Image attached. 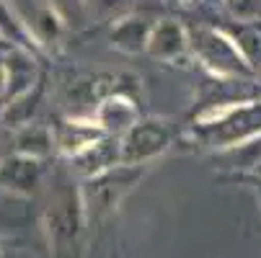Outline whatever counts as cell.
I'll return each instance as SVG.
<instances>
[{
    "instance_id": "obj_1",
    "label": "cell",
    "mask_w": 261,
    "mask_h": 258,
    "mask_svg": "<svg viewBox=\"0 0 261 258\" xmlns=\"http://www.w3.org/2000/svg\"><path fill=\"white\" fill-rule=\"evenodd\" d=\"M192 137L210 150H233L261 137V101L217 103L202 111L192 127Z\"/></svg>"
},
{
    "instance_id": "obj_2",
    "label": "cell",
    "mask_w": 261,
    "mask_h": 258,
    "mask_svg": "<svg viewBox=\"0 0 261 258\" xmlns=\"http://www.w3.org/2000/svg\"><path fill=\"white\" fill-rule=\"evenodd\" d=\"M186 39H189V54L215 78L241 80L253 75V65L236 44L233 34L197 23V26H186Z\"/></svg>"
},
{
    "instance_id": "obj_3",
    "label": "cell",
    "mask_w": 261,
    "mask_h": 258,
    "mask_svg": "<svg viewBox=\"0 0 261 258\" xmlns=\"http://www.w3.org/2000/svg\"><path fill=\"white\" fill-rule=\"evenodd\" d=\"M173 132L163 119H142L127 134L119 137L122 145V165H145L163 155L171 147Z\"/></svg>"
},
{
    "instance_id": "obj_4",
    "label": "cell",
    "mask_w": 261,
    "mask_h": 258,
    "mask_svg": "<svg viewBox=\"0 0 261 258\" xmlns=\"http://www.w3.org/2000/svg\"><path fill=\"white\" fill-rule=\"evenodd\" d=\"M140 170L135 165H117L114 170H106L96 178H88L86 189V204L93 212H106L111 207H117L119 199L127 194L129 186H135Z\"/></svg>"
},
{
    "instance_id": "obj_5",
    "label": "cell",
    "mask_w": 261,
    "mask_h": 258,
    "mask_svg": "<svg viewBox=\"0 0 261 258\" xmlns=\"http://www.w3.org/2000/svg\"><path fill=\"white\" fill-rule=\"evenodd\" d=\"M91 119L109 137H122L140 122L137 106L127 96H119V93H109L106 98H101Z\"/></svg>"
},
{
    "instance_id": "obj_6",
    "label": "cell",
    "mask_w": 261,
    "mask_h": 258,
    "mask_svg": "<svg viewBox=\"0 0 261 258\" xmlns=\"http://www.w3.org/2000/svg\"><path fill=\"white\" fill-rule=\"evenodd\" d=\"M145 52L150 57H155V60H163V62H173V60H178L184 54H189L186 26L173 21V18H163V21L153 23Z\"/></svg>"
},
{
    "instance_id": "obj_7",
    "label": "cell",
    "mask_w": 261,
    "mask_h": 258,
    "mask_svg": "<svg viewBox=\"0 0 261 258\" xmlns=\"http://www.w3.org/2000/svg\"><path fill=\"white\" fill-rule=\"evenodd\" d=\"M72 160V170L83 178H96L106 170H114L117 165H122V145L119 137H101L96 145H91L88 150H83L81 155L70 158Z\"/></svg>"
},
{
    "instance_id": "obj_8",
    "label": "cell",
    "mask_w": 261,
    "mask_h": 258,
    "mask_svg": "<svg viewBox=\"0 0 261 258\" xmlns=\"http://www.w3.org/2000/svg\"><path fill=\"white\" fill-rule=\"evenodd\" d=\"M52 132H55V147L67 158L81 155L101 137H106L93 119H65Z\"/></svg>"
},
{
    "instance_id": "obj_9",
    "label": "cell",
    "mask_w": 261,
    "mask_h": 258,
    "mask_svg": "<svg viewBox=\"0 0 261 258\" xmlns=\"http://www.w3.org/2000/svg\"><path fill=\"white\" fill-rule=\"evenodd\" d=\"M42 181V160L23 158V155H6L0 160V186L13 194H31Z\"/></svg>"
},
{
    "instance_id": "obj_10",
    "label": "cell",
    "mask_w": 261,
    "mask_h": 258,
    "mask_svg": "<svg viewBox=\"0 0 261 258\" xmlns=\"http://www.w3.org/2000/svg\"><path fill=\"white\" fill-rule=\"evenodd\" d=\"M6 62V75H8V85H6V96L3 101L18 98L23 93H29L34 85H39V67H36V60L31 52L26 49H13L11 54L3 57Z\"/></svg>"
},
{
    "instance_id": "obj_11",
    "label": "cell",
    "mask_w": 261,
    "mask_h": 258,
    "mask_svg": "<svg viewBox=\"0 0 261 258\" xmlns=\"http://www.w3.org/2000/svg\"><path fill=\"white\" fill-rule=\"evenodd\" d=\"M153 23L142 18V16H127V18H117V23L111 26L109 42L114 49L124 52V54H140L147 49V36H150Z\"/></svg>"
},
{
    "instance_id": "obj_12",
    "label": "cell",
    "mask_w": 261,
    "mask_h": 258,
    "mask_svg": "<svg viewBox=\"0 0 261 258\" xmlns=\"http://www.w3.org/2000/svg\"><path fill=\"white\" fill-rule=\"evenodd\" d=\"M55 150V132L47 124L39 122H31L21 129H16L13 134V153L23 155V158H34V160H42Z\"/></svg>"
},
{
    "instance_id": "obj_13",
    "label": "cell",
    "mask_w": 261,
    "mask_h": 258,
    "mask_svg": "<svg viewBox=\"0 0 261 258\" xmlns=\"http://www.w3.org/2000/svg\"><path fill=\"white\" fill-rule=\"evenodd\" d=\"M39 103H42V83L34 85L29 93H23L18 98L6 101L3 108H0V119L11 129H21L34 122V114L39 111Z\"/></svg>"
},
{
    "instance_id": "obj_14",
    "label": "cell",
    "mask_w": 261,
    "mask_h": 258,
    "mask_svg": "<svg viewBox=\"0 0 261 258\" xmlns=\"http://www.w3.org/2000/svg\"><path fill=\"white\" fill-rule=\"evenodd\" d=\"M0 34H3L16 49L31 52V49L39 47V42L34 39V34H31L29 23H26L21 16L13 13V8L6 3V0H0Z\"/></svg>"
},
{
    "instance_id": "obj_15",
    "label": "cell",
    "mask_w": 261,
    "mask_h": 258,
    "mask_svg": "<svg viewBox=\"0 0 261 258\" xmlns=\"http://www.w3.org/2000/svg\"><path fill=\"white\" fill-rule=\"evenodd\" d=\"M220 3L238 23H253L261 18V0H220Z\"/></svg>"
},
{
    "instance_id": "obj_16",
    "label": "cell",
    "mask_w": 261,
    "mask_h": 258,
    "mask_svg": "<svg viewBox=\"0 0 261 258\" xmlns=\"http://www.w3.org/2000/svg\"><path fill=\"white\" fill-rule=\"evenodd\" d=\"M6 85H8V75H6V62H3V57H0V101H3V96H6Z\"/></svg>"
},
{
    "instance_id": "obj_17",
    "label": "cell",
    "mask_w": 261,
    "mask_h": 258,
    "mask_svg": "<svg viewBox=\"0 0 261 258\" xmlns=\"http://www.w3.org/2000/svg\"><path fill=\"white\" fill-rule=\"evenodd\" d=\"M13 49H16V47H13V44H11V42L6 39L3 34H0V57H6V54H11Z\"/></svg>"
},
{
    "instance_id": "obj_18",
    "label": "cell",
    "mask_w": 261,
    "mask_h": 258,
    "mask_svg": "<svg viewBox=\"0 0 261 258\" xmlns=\"http://www.w3.org/2000/svg\"><path fill=\"white\" fill-rule=\"evenodd\" d=\"M0 145H3V139H0ZM6 155H11V153H6V150H3V147H0V160H3Z\"/></svg>"
},
{
    "instance_id": "obj_19",
    "label": "cell",
    "mask_w": 261,
    "mask_h": 258,
    "mask_svg": "<svg viewBox=\"0 0 261 258\" xmlns=\"http://www.w3.org/2000/svg\"><path fill=\"white\" fill-rule=\"evenodd\" d=\"M55 3H65V0H55Z\"/></svg>"
}]
</instances>
